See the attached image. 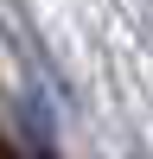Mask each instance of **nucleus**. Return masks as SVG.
<instances>
[{"label": "nucleus", "mask_w": 153, "mask_h": 159, "mask_svg": "<svg viewBox=\"0 0 153 159\" xmlns=\"http://www.w3.org/2000/svg\"><path fill=\"white\" fill-rule=\"evenodd\" d=\"M0 159H19V153H13V147H7V140H0Z\"/></svg>", "instance_id": "obj_1"}]
</instances>
